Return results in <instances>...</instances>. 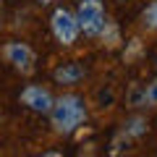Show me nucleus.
<instances>
[{
  "label": "nucleus",
  "instance_id": "nucleus-1",
  "mask_svg": "<svg viewBox=\"0 0 157 157\" xmlns=\"http://www.w3.org/2000/svg\"><path fill=\"white\" fill-rule=\"evenodd\" d=\"M47 115H50V123L58 134L71 136L86 121V105L78 94H60V97H55Z\"/></svg>",
  "mask_w": 157,
  "mask_h": 157
},
{
  "label": "nucleus",
  "instance_id": "nucleus-2",
  "mask_svg": "<svg viewBox=\"0 0 157 157\" xmlns=\"http://www.w3.org/2000/svg\"><path fill=\"white\" fill-rule=\"evenodd\" d=\"M105 6L102 0H78L76 6V21H78V29L86 34V37H97L105 24Z\"/></svg>",
  "mask_w": 157,
  "mask_h": 157
},
{
  "label": "nucleus",
  "instance_id": "nucleus-3",
  "mask_svg": "<svg viewBox=\"0 0 157 157\" xmlns=\"http://www.w3.org/2000/svg\"><path fill=\"white\" fill-rule=\"evenodd\" d=\"M50 32H52V37H55L63 47L73 45V42L78 39V34H81L78 21H76V13L66 11V8H55L52 16H50Z\"/></svg>",
  "mask_w": 157,
  "mask_h": 157
},
{
  "label": "nucleus",
  "instance_id": "nucleus-4",
  "mask_svg": "<svg viewBox=\"0 0 157 157\" xmlns=\"http://www.w3.org/2000/svg\"><path fill=\"white\" fill-rule=\"evenodd\" d=\"M3 58H6V60L11 63L16 71H21L24 76L34 73V63H37V55H34V50L26 45V42H18V39H13V42H6V45H3Z\"/></svg>",
  "mask_w": 157,
  "mask_h": 157
},
{
  "label": "nucleus",
  "instance_id": "nucleus-5",
  "mask_svg": "<svg viewBox=\"0 0 157 157\" xmlns=\"http://www.w3.org/2000/svg\"><path fill=\"white\" fill-rule=\"evenodd\" d=\"M21 102L29 107V110L34 113H50L52 102H55V97L50 94V89H45V86H39V84H26L21 89Z\"/></svg>",
  "mask_w": 157,
  "mask_h": 157
},
{
  "label": "nucleus",
  "instance_id": "nucleus-6",
  "mask_svg": "<svg viewBox=\"0 0 157 157\" xmlns=\"http://www.w3.org/2000/svg\"><path fill=\"white\" fill-rule=\"evenodd\" d=\"M84 76H86V68L81 66V63H76V60L58 66V68H55V73H52V78H55L58 84H66V86L78 84V81H81Z\"/></svg>",
  "mask_w": 157,
  "mask_h": 157
},
{
  "label": "nucleus",
  "instance_id": "nucleus-7",
  "mask_svg": "<svg viewBox=\"0 0 157 157\" xmlns=\"http://www.w3.org/2000/svg\"><path fill=\"white\" fill-rule=\"evenodd\" d=\"M147 128H149V123H147L144 115H131L128 121L123 123V128H121V131H123L128 139H139V136L147 134Z\"/></svg>",
  "mask_w": 157,
  "mask_h": 157
},
{
  "label": "nucleus",
  "instance_id": "nucleus-8",
  "mask_svg": "<svg viewBox=\"0 0 157 157\" xmlns=\"http://www.w3.org/2000/svg\"><path fill=\"white\" fill-rule=\"evenodd\" d=\"M97 37H100L102 45H107V47H118L121 45V32H118V26L110 21V18H105V24H102V29H100Z\"/></svg>",
  "mask_w": 157,
  "mask_h": 157
},
{
  "label": "nucleus",
  "instance_id": "nucleus-9",
  "mask_svg": "<svg viewBox=\"0 0 157 157\" xmlns=\"http://www.w3.org/2000/svg\"><path fill=\"white\" fill-rule=\"evenodd\" d=\"M139 21H141V26H144L147 32H157V0H152L149 6H144Z\"/></svg>",
  "mask_w": 157,
  "mask_h": 157
},
{
  "label": "nucleus",
  "instance_id": "nucleus-10",
  "mask_svg": "<svg viewBox=\"0 0 157 157\" xmlns=\"http://www.w3.org/2000/svg\"><path fill=\"white\" fill-rule=\"evenodd\" d=\"M126 105H128V107H144V86H141V84H131L128 86Z\"/></svg>",
  "mask_w": 157,
  "mask_h": 157
},
{
  "label": "nucleus",
  "instance_id": "nucleus-11",
  "mask_svg": "<svg viewBox=\"0 0 157 157\" xmlns=\"http://www.w3.org/2000/svg\"><path fill=\"white\" fill-rule=\"evenodd\" d=\"M144 107H157V78L144 86Z\"/></svg>",
  "mask_w": 157,
  "mask_h": 157
},
{
  "label": "nucleus",
  "instance_id": "nucleus-12",
  "mask_svg": "<svg viewBox=\"0 0 157 157\" xmlns=\"http://www.w3.org/2000/svg\"><path fill=\"white\" fill-rule=\"evenodd\" d=\"M131 141H134V139H128V136H126L123 131H121V134H118L115 139H113V144H110V155H121V152H123L126 147L131 144Z\"/></svg>",
  "mask_w": 157,
  "mask_h": 157
},
{
  "label": "nucleus",
  "instance_id": "nucleus-13",
  "mask_svg": "<svg viewBox=\"0 0 157 157\" xmlns=\"http://www.w3.org/2000/svg\"><path fill=\"white\" fill-rule=\"evenodd\" d=\"M139 50H141V47H139V42H136V39H134V42H131V50H128V52H126V55H123V58H126V60H134V58H136V55H139Z\"/></svg>",
  "mask_w": 157,
  "mask_h": 157
},
{
  "label": "nucleus",
  "instance_id": "nucleus-14",
  "mask_svg": "<svg viewBox=\"0 0 157 157\" xmlns=\"http://www.w3.org/2000/svg\"><path fill=\"white\" fill-rule=\"evenodd\" d=\"M0 26H3V8H0Z\"/></svg>",
  "mask_w": 157,
  "mask_h": 157
},
{
  "label": "nucleus",
  "instance_id": "nucleus-15",
  "mask_svg": "<svg viewBox=\"0 0 157 157\" xmlns=\"http://www.w3.org/2000/svg\"><path fill=\"white\" fill-rule=\"evenodd\" d=\"M42 3H55V0H42Z\"/></svg>",
  "mask_w": 157,
  "mask_h": 157
},
{
  "label": "nucleus",
  "instance_id": "nucleus-16",
  "mask_svg": "<svg viewBox=\"0 0 157 157\" xmlns=\"http://www.w3.org/2000/svg\"><path fill=\"white\" fill-rule=\"evenodd\" d=\"M118 3H128V0H118Z\"/></svg>",
  "mask_w": 157,
  "mask_h": 157
}]
</instances>
